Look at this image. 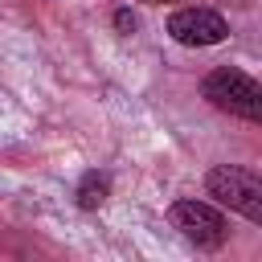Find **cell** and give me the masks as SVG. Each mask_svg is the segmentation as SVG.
<instances>
[{
    "instance_id": "cell-2",
    "label": "cell",
    "mask_w": 262,
    "mask_h": 262,
    "mask_svg": "<svg viewBox=\"0 0 262 262\" xmlns=\"http://www.w3.org/2000/svg\"><path fill=\"white\" fill-rule=\"evenodd\" d=\"M205 188L217 205H229L233 213H242L246 221H262V176L237 164H217L205 176Z\"/></svg>"
},
{
    "instance_id": "cell-3",
    "label": "cell",
    "mask_w": 262,
    "mask_h": 262,
    "mask_svg": "<svg viewBox=\"0 0 262 262\" xmlns=\"http://www.w3.org/2000/svg\"><path fill=\"white\" fill-rule=\"evenodd\" d=\"M168 217H172V225L188 237V242H196V246H205V250H217V246H225V237H229V221H225V213L217 209V205H209V201H176L172 209H168Z\"/></svg>"
},
{
    "instance_id": "cell-7",
    "label": "cell",
    "mask_w": 262,
    "mask_h": 262,
    "mask_svg": "<svg viewBox=\"0 0 262 262\" xmlns=\"http://www.w3.org/2000/svg\"><path fill=\"white\" fill-rule=\"evenodd\" d=\"M151 4H164V0H151Z\"/></svg>"
},
{
    "instance_id": "cell-1",
    "label": "cell",
    "mask_w": 262,
    "mask_h": 262,
    "mask_svg": "<svg viewBox=\"0 0 262 262\" xmlns=\"http://www.w3.org/2000/svg\"><path fill=\"white\" fill-rule=\"evenodd\" d=\"M201 94H205L217 111H225V115H233V119H246V123H258V119H262V86H258V78H250L246 70H233V66L209 70L205 82H201Z\"/></svg>"
},
{
    "instance_id": "cell-6",
    "label": "cell",
    "mask_w": 262,
    "mask_h": 262,
    "mask_svg": "<svg viewBox=\"0 0 262 262\" xmlns=\"http://www.w3.org/2000/svg\"><path fill=\"white\" fill-rule=\"evenodd\" d=\"M115 29H119V33H135V16H131L127 8H119V12H115Z\"/></svg>"
},
{
    "instance_id": "cell-5",
    "label": "cell",
    "mask_w": 262,
    "mask_h": 262,
    "mask_svg": "<svg viewBox=\"0 0 262 262\" xmlns=\"http://www.w3.org/2000/svg\"><path fill=\"white\" fill-rule=\"evenodd\" d=\"M74 196H78V209H86V213H90V209H102L106 196H111V180H106L102 172H86V176L78 180V192H74Z\"/></svg>"
},
{
    "instance_id": "cell-4",
    "label": "cell",
    "mask_w": 262,
    "mask_h": 262,
    "mask_svg": "<svg viewBox=\"0 0 262 262\" xmlns=\"http://www.w3.org/2000/svg\"><path fill=\"white\" fill-rule=\"evenodd\" d=\"M168 37L176 45H188V49H205V45H221L229 37V25L221 12L205 8V4H192V8H176L168 16Z\"/></svg>"
}]
</instances>
